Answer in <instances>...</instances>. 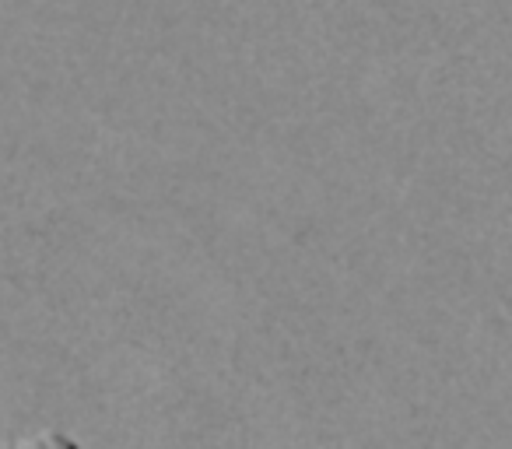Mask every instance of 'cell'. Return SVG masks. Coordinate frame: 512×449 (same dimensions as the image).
I'll use <instances>...</instances> for the list:
<instances>
[{"label":"cell","mask_w":512,"mask_h":449,"mask_svg":"<svg viewBox=\"0 0 512 449\" xmlns=\"http://www.w3.org/2000/svg\"><path fill=\"white\" fill-rule=\"evenodd\" d=\"M0 449H81L74 439H67L57 428H43L32 435H15V439H0Z\"/></svg>","instance_id":"obj_1"}]
</instances>
